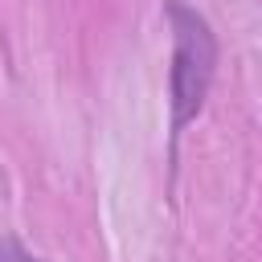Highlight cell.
Instances as JSON below:
<instances>
[{
	"mask_svg": "<svg viewBox=\"0 0 262 262\" xmlns=\"http://www.w3.org/2000/svg\"><path fill=\"white\" fill-rule=\"evenodd\" d=\"M168 25H172L168 106H172V131H184L209 98V86L217 74V37L209 20L184 0H168Z\"/></svg>",
	"mask_w": 262,
	"mask_h": 262,
	"instance_id": "1",
	"label": "cell"
}]
</instances>
